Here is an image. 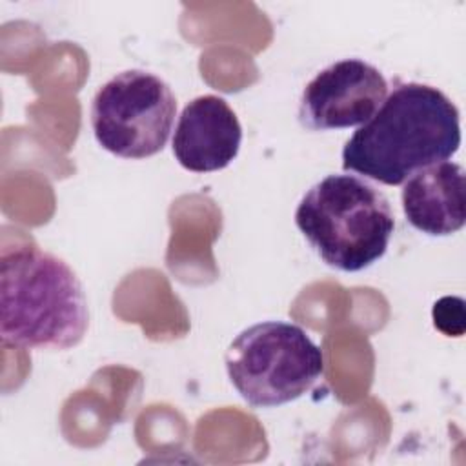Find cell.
I'll list each match as a JSON object with an SVG mask.
<instances>
[{"label":"cell","mask_w":466,"mask_h":466,"mask_svg":"<svg viewBox=\"0 0 466 466\" xmlns=\"http://www.w3.org/2000/svg\"><path fill=\"white\" fill-rule=\"evenodd\" d=\"M226 371L253 408H275L308 393L324 373L322 350L297 324L264 320L228 346Z\"/></svg>","instance_id":"277c9868"},{"label":"cell","mask_w":466,"mask_h":466,"mask_svg":"<svg viewBox=\"0 0 466 466\" xmlns=\"http://www.w3.org/2000/svg\"><path fill=\"white\" fill-rule=\"evenodd\" d=\"M89 309L76 273L36 246L5 251L0 262V339L22 350L64 351L82 342Z\"/></svg>","instance_id":"7a4b0ae2"},{"label":"cell","mask_w":466,"mask_h":466,"mask_svg":"<svg viewBox=\"0 0 466 466\" xmlns=\"http://www.w3.org/2000/svg\"><path fill=\"white\" fill-rule=\"evenodd\" d=\"M410 226L430 237L457 233L466 222L464 169L457 162H437L415 171L400 191Z\"/></svg>","instance_id":"ba28073f"},{"label":"cell","mask_w":466,"mask_h":466,"mask_svg":"<svg viewBox=\"0 0 466 466\" xmlns=\"http://www.w3.org/2000/svg\"><path fill=\"white\" fill-rule=\"evenodd\" d=\"M388 95L384 75L360 58H344L319 71L304 87L299 122L309 131L366 124Z\"/></svg>","instance_id":"8992f818"},{"label":"cell","mask_w":466,"mask_h":466,"mask_svg":"<svg viewBox=\"0 0 466 466\" xmlns=\"http://www.w3.org/2000/svg\"><path fill=\"white\" fill-rule=\"evenodd\" d=\"M295 224L324 264L355 273L384 257L395 217L386 195L366 178L333 173L306 191Z\"/></svg>","instance_id":"3957f363"},{"label":"cell","mask_w":466,"mask_h":466,"mask_svg":"<svg viewBox=\"0 0 466 466\" xmlns=\"http://www.w3.org/2000/svg\"><path fill=\"white\" fill-rule=\"evenodd\" d=\"M433 324L448 337L457 335L453 324L461 331H464V313H462V300L457 297H442L433 306Z\"/></svg>","instance_id":"9c48e42d"},{"label":"cell","mask_w":466,"mask_h":466,"mask_svg":"<svg viewBox=\"0 0 466 466\" xmlns=\"http://www.w3.org/2000/svg\"><path fill=\"white\" fill-rule=\"evenodd\" d=\"M240 142L242 127L229 104L217 95H200L178 116L173 155L187 171L211 173L237 158Z\"/></svg>","instance_id":"52a82bcc"},{"label":"cell","mask_w":466,"mask_h":466,"mask_svg":"<svg viewBox=\"0 0 466 466\" xmlns=\"http://www.w3.org/2000/svg\"><path fill=\"white\" fill-rule=\"evenodd\" d=\"M461 146L457 106L437 87L399 84L377 113L346 140L342 167L386 186L448 160Z\"/></svg>","instance_id":"6da1fadb"},{"label":"cell","mask_w":466,"mask_h":466,"mask_svg":"<svg viewBox=\"0 0 466 466\" xmlns=\"http://www.w3.org/2000/svg\"><path fill=\"white\" fill-rule=\"evenodd\" d=\"M175 116L171 87L144 69L115 75L91 102V127L98 146L120 158L138 160L162 151Z\"/></svg>","instance_id":"5b68a950"}]
</instances>
